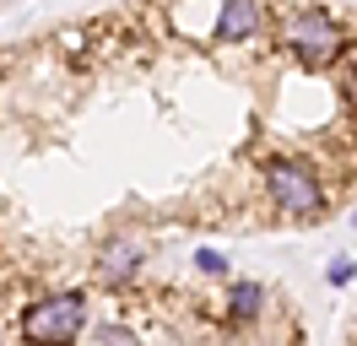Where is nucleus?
<instances>
[{
  "instance_id": "3",
  "label": "nucleus",
  "mask_w": 357,
  "mask_h": 346,
  "mask_svg": "<svg viewBox=\"0 0 357 346\" xmlns=\"http://www.w3.org/2000/svg\"><path fill=\"white\" fill-rule=\"evenodd\" d=\"M266 190H271V200H276L287 216H314L319 206H325L314 168L309 163H292V157H276V163L266 168Z\"/></svg>"
},
{
  "instance_id": "6",
  "label": "nucleus",
  "mask_w": 357,
  "mask_h": 346,
  "mask_svg": "<svg viewBox=\"0 0 357 346\" xmlns=\"http://www.w3.org/2000/svg\"><path fill=\"white\" fill-rule=\"evenodd\" d=\"M260 303H266V287H260V281H233L227 308H233L238 319H255V314H260Z\"/></svg>"
},
{
  "instance_id": "4",
  "label": "nucleus",
  "mask_w": 357,
  "mask_h": 346,
  "mask_svg": "<svg viewBox=\"0 0 357 346\" xmlns=\"http://www.w3.org/2000/svg\"><path fill=\"white\" fill-rule=\"evenodd\" d=\"M135 265H141V243L135 238H103V249H98V276L103 281H130Z\"/></svg>"
},
{
  "instance_id": "7",
  "label": "nucleus",
  "mask_w": 357,
  "mask_h": 346,
  "mask_svg": "<svg viewBox=\"0 0 357 346\" xmlns=\"http://www.w3.org/2000/svg\"><path fill=\"white\" fill-rule=\"evenodd\" d=\"M347 276H352V260H331V271H325V281H331V287H341Z\"/></svg>"
},
{
  "instance_id": "9",
  "label": "nucleus",
  "mask_w": 357,
  "mask_h": 346,
  "mask_svg": "<svg viewBox=\"0 0 357 346\" xmlns=\"http://www.w3.org/2000/svg\"><path fill=\"white\" fill-rule=\"evenodd\" d=\"M352 227H357V211H352Z\"/></svg>"
},
{
  "instance_id": "5",
  "label": "nucleus",
  "mask_w": 357,
  "mask_h": 346,
  "mask_svg": "<svg viewBox=\"0 0 357 346\" xmlns=\"http://www.w3.org/2000/svg\"><path fill=\"white\" fill-rule=\"evenodd\" d=\"M255 27H260V6H255V0H227L222 11H217V38L222 43L249 38Z\"/></svg>"
},
{
  "instance_id": "2",
  "label": "nucleus",
  "mask_w": 357,
  "mask_h": 346,
  "mask_svg": "<svg viewBox=\"0 0 357 346\" xmlns=\"http://www.w3.org/2000/svg\"><path fill=\"white\" fill-rule=\"evenodd\" d=\"M282 43H287L292 54L303 65H331L341 49H347V33L335 27V17L331 11H292L287 22H282Z\"/></svg>"
},
{
  "instance_id": "8",
  "label": "nucleus",
  "mask_w": 357,
  "mask_h": 346,
  "mask_svg": "<svg viewBox=\"0 0 357 346\" xmlns=\"http://www.w3.org/2000/svg\"><path fill=\"white\" fill-rule=\"evenodd\" d=\"M195 265H201V271H211V276H217V271H222L227 260L217 255V249H201V255H195Z\"/></svg>"
},
{
  "instance_id": "1",
  "label": "nucleus",
  "mask_w": 357,
  "mask_h": 346,
  "mask_svg": "<svg viewBox=\"0 0 357 346\" xmlns=\"http://www.w3.org/2000/svg\"><path fill=\"white\" fill-rule=\"evenodd\" d=\"M87 324L82 292H49L33 308H22V341L27 346H70Z\"/></svg>"
}]
</instances>
